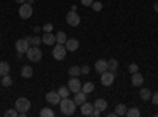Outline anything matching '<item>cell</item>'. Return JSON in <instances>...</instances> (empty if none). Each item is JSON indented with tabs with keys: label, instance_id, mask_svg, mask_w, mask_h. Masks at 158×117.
I'll return each instance as SVG.
<instances>
[{
	"label": "cell",
	"instance_id": "1",
	"mask_svg": "<svg viewBox=\"0 0 158 117\" xmlns=\"http://www.w3.org/2000/svg\"><path fill=\"white\" fill-rule=\"evenodd\" d=\"M60 111L65 115H73L76 112V103H74V100H70L68 97L62 98L60 100Z\"/></svg>",
	"mask_w": 158,
	"mask_h": 117
},
{
	"label": "cell",
	"instance_id": "2",
	"mask_svg": "<svg viewBox=\"0 0 158 117\" xmlns=\"http://www.w3.org/2000/svg\"><path fill=\"white\" fill-rule=\"evenodd\" d=\"M16 109H18V112H29V109H30V100L29 98H25V97H21V98H18L16 100Z\"/></svg>",
	"mask_w": 158,
	"mask_h": 117
},
{
	"label": "cell",
	"instance_id": "3",
	"mask_svg": "<svg viewBox=\"0 0 158 117\" xmlns=\"http://www.w3.org/2000/svg\"><path fill=\"white\" fill-rule=\"evenodd\" d=\"M25 54H27V57H29V60H30V62H40V60H41V57H43V52L38 49V46L29 48Z\"/></svg>",
	"mask_w": 158,
	"mask_h": 117
},
{
	"label": "cell",
	"instance_id": "4",
	"mask_svg": "<svg viewBox=\"0 0 158 117\" xmlns=\"http://www.w3.org/2000/svg\"><path fill=\"white\" fill-rule=\"evenodd\" d=\"M65 56H67V48H65V44H56L54 49H52V57L56 60H63Z\"/></svg>",
	"mask_w": 158,
	"mask_h": 117
},
{
	"label": "cell",
	"instance_id": "5",
	"mask_svg": "<svg viewBox=\"0 0 158 117\" xmlns=\"http://www.w3.org/2000/svg\"><path fill=\"white\" fill-rule=\"evenodd\" d=\"M32 15H33V8H32V5H29L27 2L21 3V8H19V16H21L22 19H29Z\"/></svg>",
	"mask_w": 158,
	"mask_h": 117
},
{
	"label": "cell",
	"instance_id": "6",
	"mask_svg": "<svg viewBox=\"0 0 158 117\" xmlns=\"http://www.w3.org/2000/svg\"><path fill=\"white\" fill-rule=\"evenodd\" d=\"M67 22H68V25H71V27H77L79 24H81V18H79V15L76 11H68L67 13Z\"/></svg>",
	"mask_w": 158,
	"mask_h": 117
},
{
	"label": "cell",
	"instance_id": "7",
	"mask_svg": "<svg viewBox=\"0 0 158 117\" xmlns=\"http://www.w3.org/2000/svg\"><path fill=\"white\" fill-rule=\"evenodd\" d=\"M68 87H70V90L73 94H76V92H79V90L82 89V84H81V81H79L77 76H71V79L68 81Z\"/></svg>",
	"mask_w": 158,
	"mask_h": 117
},
{
	"label": "cell",
	"instance_id": "8",
	"mask_svg": "<svg viewBox=\"0 0 158 117\" xmlns=\"http://www.w3.org/2000/svg\"><path fill=\"white\" fill-rule=\"evenodd\" d=\"M101 84L104 86V87H109V86H112V82H114V73H111L109 70L108 71H104V73H101Z\"/></svg>",
	"mask_w": 158,
	"mask_h": 117
},
{
	"label": "cell",
	"instance_id": "9",
	"mask_svg": "<svg viewBox=\"0 0 158 117\" xmlns=\"http://www.w3.org/2000/svg\"><path fill=\"white\" fill-rule=\"evenodd\" d=\"M62 97L59 95V92H48L46 94V101L49 105H60Z\"/></svg>",
	"mask_w": 158,
	"mask_h": 117
},
{
	"label": "cell",
	"instance_id": "10",
	"mask_svg": "<svg viewBox=\"0 0 158 117\" xmlns=\"http://www.w3.org/2000/svg\"><path fill=\"white\" fill-rule=\"evenodd\" d=\"M29 48H30V44H29V41L25 40V38H22V40H18V41H16V51H18V52H21V54H25Z\"/></svg>",
	"mask_w": 158,
	"mask_h": 117
},
{
	"label": "cell",
	"instance_id": "11",
	"mask_svg": "<svg viewBox=\"0 0 158 117\" xmlns=\"http://www.w3.org/2000/svg\"><path fill=\"white\" fill-rule=\"evenodd\" d=\"M65 48H67V51H70V52H74V51L79 48V41L76 40V38H68L67 43H65Z\"/></svg>",
	"mask_w": 158,
	"mask_h": 117
},
{
	"label": "cell",
	"instance_id": "12",
	"mask_svg": "<svg viewBox=\"0 0 158 117\" xmlns=\"http://www.w3.org/2000/svg\"><path fill=\"white\" fill-rule=\"evenodd\" d=\"M95 70H97V73H104V71H108V60H104V59H100V60H97V63H95Z\"/></svg>",
	"mask_w": 158,
	"mask_h": 117
},
{
	"label": "cell",
	"instance_id": "13",
	"mask_svg": "<svg viewBox=\"0 0 158 117\" xmlns=\"http://www.w3.org/2000/svg\"><path fill=\"white\" fill-rule=\"evenodd\" d=\"M41 40H43V43H44L46 46H52L54 43H57V41H56V35H52L51 32H44V35H43Z\"/></svg>",
	"mask_w": 158,
	"mask_h": 117
},
{
	"label": "cell",
	"instance_id": "14",
	"mask_svg": "<svg viewBox=\"0 0 158 117\" xmlns=\"http://www.w3.org/2000/svg\"><path fill=\"white\" fill-rule=\"evenodd\" d=\"M94 105H92V103H82L81 105V114L82 115H92V112H94Z\"/></svg>",
	"mask_w": 158,
	"mask_h": 117
},
{
	"label": "cell",
	"instance_id": "15",
	"mask_svg": "<svg viewBox=\"0 0 158 117\" xmlns=\"http://www.w3.org/2000/svg\"><path fill=\"white\" fill-rule=\"evenodd\" d=\"M85 98H87V94H84L82 90L76 92L74 94V103H76V106H81L82 103H85Z\"/></svg>",
	"mask_w": 158,
	"mask_h": 117
},
{
	"label": "cell",
	"instance_id": "16",
	"mask_svg": "<svg viewBox=\"0 0 158 117\" xmlns=\"http://www.w3.org/2000/svg\"><path fill=\"white\" fill-rule=\"evenodd\" d=\"M142 82H144V77H142V74L141 73H133V76H131V84L133 86H136V87H139V86H142Z\"/></svg>",
	"mask_w": 158,
	"mask_h": 117
},
{
	"label": "cell",
	"instance_id": "17",
	"mask_svg": "<svg viewBox=\"0 0 158 117\" xmlns=\"http://www.w3.org/2000/svg\"><path fill=\"white\" fill-rule=\"evenodd\" d=\"M94 108H95V109H100V111L103 112V111H106V108H108V103H106V100L98 98V100H95V101H94Z\"/></svg>",
	"mask_w": 158,
	"mask_h": 117
},
{
	"label": "cell",
	"instance_id": "18",
	"mask_svg": "<svg viewBox=\"0 0 158 117\" xmlns=\"http://www.w3.org/2000/svg\"><path fill=\"white\" fill-rule=\"evenodd\" d=\"M21 74H22V77H32L33 76V68L29 67V65H24V67L21 68Z\"/></svg>",
	"mask_w": 158,
	"mask_h": 117
},
{
	"label": "cell",
	"instance_id": "19",
	"mask_svg": "<svg viewBox=\"0 0 158 117\" xmlns=\"http://www.w3.org/2000/svg\"><path fill=\"white\" fill-rule=\"evenodd\" d=\"M82 92L84 94H92V92H94V90H95V84L94 82H92V81H87L85 84H82Z\"/></svg>",
	"mask_w": 158,
	"mask_h": 117
},
{
	"label": "cell",
	"instance_id": "20",
	"mask_svg": "<svg viewBox=\"0 0 158 117\" xmlns=\"http://www.w3.org/2000/svg\"><path fill=\"white\" fill-rule=\"evenodd\" d=\"M108 70L111 71V73H117V70H118V62L115 60V59H111V60H108Z\"/></svg>",
	"mask_w": 158,
	"mask_h": 117
},
{
	"label": "cell",
	"instance_id": "21",
	"mask_svg": "<svg viewBox=\"0 0 158 117\" xmlns=\"http://www.w3.org/2000/svg\"><path fill=\"white\" fill-rule=\"evenodd\" d=\"M25 40L29 41V44H33V46H40V44L43 43V40L40 36H27Z\"/></svg>",
	"mask_w": 158,
	"mask_h": 117
},
{
	"label": "cell",
	"instance_id": "22",
	"mask_svg": "<svg viewBox=\"0 0 158 117\" xmlns=\"http://www.w3.org/2000/svg\"><path fill=\"white\" fill-rule=\"evenodd\" d=\"M10 73V63L8 62H0V76H5Z\"/></svg>",
	"mask_w": 158,
	"mask_h": 117
},
{
	"label": "cell",
	"instance_id": "23",
	"mask_svg": "<svg viewBox=\"0 0 158 117\" xmlns=\"http://www.w3.org/2000/svg\"><path fill=\"white\" fill-rule=\"evenodd\" d=\"M67 35H65V32H59L57 35H56V41H57V44H65L67 43Z\"/></svg>",
	"mask_w": 158,
	"mask_h": 117
},
{
	"label": "cell",
	"instance_id": "24",
	"mask_svg": "<svg viewBox=\"0 0 158 117\" xmlns=\"http://www.w3.org/2000/svg\"><path fill=\"white\" fill-rule=\"evenodd\" d=\"M57 92H59V95H60L62 98H67V97L71 94V90H70L68 86H63V87H60V89L57 90Z\"/></svg>",
	"mask_w": 158,
	"mask_h": 117
},
{
	"label": "cell",
	"instance_id": "25",
	"mask_svg": "<svg viewBox=\"0 0 158 117\" xmlns=\"http://www.w3.org/2000/svg\"><path fill=\"white\" fill-rule=\"evenodd\" d=\"M125 114H127V106L123 103H118L115 106V115H125Z\"/></svg>",
	"mask_w": 158,
	"mask_h": 117
},
{
	"label": "cell",
	"instance_id": "26",
	"mask_svg": "<svg viewBox=\"0 0 158 117\" xmlns=\"http://www.w3.org/2000/svg\"><path fill=\"white\" fill-rule=\"evenodd\" d=\"M139 95H141V98H142L144 101H147V100L152 98V92H150L149 89H142L141 92H139Z\"/></svg>",
	"mask_w": 158,
	"mask_h": 117
},
{
	"label": "cell",
	"instance_id": "27",
	"mask_svg": "<svg viewBox=\"0 0 158 117\" xmlns=\"http://www.w3.org/2000/svg\"><path fill=\"white\" fill-rule=\"evenodd\" d=\"M40 115L41 117H54L56 114H54V111H52L51 108H43L41 111H40Z\"/></svg>",
	"mask_w": 158,
	"mask_h": 117
},
{
	"label": "cell",
	"instance_id": "28",
	"mask_svg": "<svg viewBox=\"0 0 158 117\" xmlns=\"http://www.w3.org/2000/svg\"><path fill=\"white\" fill-rule=\"evenodd\" d=\"M125 115H128V117H139L141 115V111L138 108H130V109H127V114Z\"/></svg>",
	"mask_w": 158,
	"mask_h": 117
},
{
	"label": "cell",
	"instance_id": "29",
	"mask_svg": "<svg viewBox=\"0 0 158 117\" xmlns=\"http://www.w3.org/2000/svg\"><path fill=\"white\" fill-rule=\"evenodd\" d=\"M11 84H13V77H11L10 74L2 76V86H3V87H10Z\"/></svg>",
	"mask_w": 158,
	"mask_h": 117
},
{
	"label": "cell",
	"instance_id": "30",
	"mask_svg": "<svg viewBox=\"0 0 158 117\" xmlns=\"http://www.w3.org/2000/svg\"><path fill=\"white\" fill-rule=\"evenodd\" d=\"M68 74L70 76H79V74H81V68L76 67V65H74V67H70L68 68Z\"/></svg>",
	"mask_w": 158,
	"mask_h": 117
},
{
	"label": "cell",
	"instance_id": "31",
	"mask_svg": "<svg viewBox=\"0 0 158 117\" xmlns=\"http://www.w3.org/2000/svg\"><path fill=\"white\" fill-rule=\"evenodd\" d=\"M5 115H6V117H18L19 112H18V109L15 108V109H8V111L5 112Z\"/></svg>",
	"mask_w": 158,
	"mask_h": 117
},
{
	"label": "cell",
	"instance_id": "32",
	"mask_svg": "<svg viewBox=\"0 0 158 117\" xmlns=\"http://www.w3.org/2000/svg\"><path fill=\"white\" fill-rule=\"evenodd\" d=\"M101 8H103L101 2H94V3H92V10H94V11H101Z\"/></svg>",
	"mask_w": 158,
	"mask_h": 117
},
{
	"label": "cell",
	"instance_id": "33",
	"mask_svg": "<svg viewBox=\"0 0 158 117\" xmlns=\"http://www.w3.org/2000/svg\"><path fill=\"white\" fill-rule=\"evenodd\" d=\"M138 70H139V67H138L136 63H130V67H128V71H130L131 74H133V73H136Z\"/></svg>",
	"mask_w": 158,
	"mask_h": 117
},
{
	"label": "cell",
	"instance_id": "34",
	"mask_svg": "<svg viewBox=\"0 0 158 117\" xmlns=\"http://www.w3.org/2000/svg\"><path fill=\"white\" fill-rule=\"evenodd\" d=\"M152 103H153V105L155 106H158V92H155V94H152Z\"/></svg>",
	"mask_w": 158,
	"mask_h": 117
},
{
	"label": "cell",
	"instance_id": "35",
	"mask_svg": "<svg viewBox=\"0 0 158 117\" xmlns=\"http://www.w3.org/2000/svg\"><path fill=\"white\" fill-rule=\"evenodd\" d=\"M81 73H82V74H89V73H90V67H87V65L81 67Z\"/></svg>",
	"mask_w": 158,
	"mask_h": 117
},
{
	"label": "cell",
	"instance_id": "36",
	"mask_svg": "<svg viewBox=\"0 0 158 117\" xmlns=\"http://www.w3.org/2000/svg\"><path fill=\"white\" fill-rule=\"evenodd\" d=\"M81 3L84 6H92V3H94V0H81Z\"/></svg>",
	"mask_w": 158,
	"mask_h": 117
},
{
	"label": "cell",
	"instance_id": "37",
	"mask_svg": "<svg viewBox=\"0 0 158 117\" xmlns=\"http://www.w3.org/2000/svg\"><path fill=\"white\" fill-rule=\"evenodd\" d=\"M52 29H54V25H52V24H46L44 27H43V30H44V32H51Z\"/></svg>",
	"mask_w": 158,
	"mask_h": 117
},
{
	"label": "cell",
	"instance_id": "38",
	"mask_svg": "<svg viewBox=\"0 0 158 117\" xmlns=\"http://www.w3.org/2000/svg\"><path fill=\"white\" fill-rule=\"evenodd\" d=\"M100 114H101L100 109H94V112H92V115H94V117H100Z\"/></svg>",
	"mask_w": 158,
	"mask_h": 117
},
{
	"label": "cell",
	"instance_id": "39",
	"mask_svg": "<svg viewBox=\"0 0 158 117\" xmlns=\"http://www.w3.org/2000/svg\"><path fill=\"white\" fill-rule=\"evenodd\" d=\"M153 10H155V11H156V13H158V2H156V3H155V5H153Z\"/></svg>",
	"mask_w": 158,
	"mask_h": 117
},
{
	"label": "cell",
	"instance_id": "40",
	"mask_svg": "<svg viewBox=\"0 0 158 117\" xmlns=\"http://www.w3.org/2000/svg\"><path fill=\"white\" fill-rule=\"evenodd\" d=\"M15 2H18V3H24V2H27V0H15Z\"/></svg>",
	"mask_w": 158,
	"mask_h": 117
},
{
	"label": "cell",
	"instance_id": "41",
	"mask_svg": "<svg viewBox=\"0 0 158 117\" xmlns=\"http://www.w3.org/2000/svg\"><path fill=\"white\" fill-rule=\"evenodd\" d=\"M0 84H2V76H0Z\"/></svg>",
	"mask_w": 158,
	"mask_h": 117
},
{
	"label": "cell",
	"instance_id": "42",
	"mask_svg": "<svg viewBox=\"0 0 158 117\" xmlns=\"http://www.w3.org/2000/svg\"><path fill=\"white\" fill-rule=\"evenodd\" d=\"M0 38H2V33H0Z\"/></svg>",
	"mask_w": 158,
	"mask_h": 117
}]
</instances>
